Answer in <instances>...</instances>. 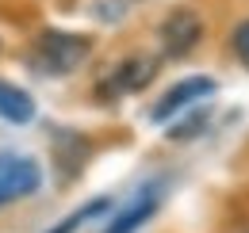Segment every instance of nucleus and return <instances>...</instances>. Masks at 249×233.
Returning <instances> with one entry per match:
<instances>
[{
    "mask_svg": "<svg viewBox=\"0 0 249 233\" xmlns=\"http://www.w3.org/2000/svg\"><path fill=\"white\" fill-rule=\"evenodd\" d=\"M92 38L73 31H42L31 46V69L42 77H65L89 58Z\"/></svg>",
    "mask_w": 249,
    "mask_h": 233,
    "instance_id": "nucleus-1",
    "label": "nucleus"
},
{
    "mask_svg": "<svg viewBox=\"0 0 249 233\" xmlns=\"http://www.w3.org/2000/svg\"><path fill=\"white\" fill-rule=\"evenodd\" d=\"M38 187H42V165L31 153L0 149V210L35 195Z\"/></svg>",
    "mask_w": 249,
    "mask_h": 233,
    "instance_id": "nucleus-2",
    "label": "nucleus"
},
{
    "mask_svg": "<svg viewBox=\"0 0 249 233\" xmlns=\"http://www.w3.org/2000/svg\"><path fill=\"white\" fill-rule=\"evenodd\" d=\"M157 38H161L165 58H188V54L199 46V38H203V19H199V12H192V8L169 12L165 23L157 27Z\"/></svg>",
    "mask_w": 249,
    "mask_h": 233,
    "instance_id": "nucleus-3",
    "label": "nucleus"
},
{
    "mask_svg": "<svg viewBox=\"0 0 249 233\" xmlns=\"http://www.w3.org/2000/svg\"><path fill=\"white\" fill-rule=\"evenodd\" d=\"M215 88H218L215 77H184V81H177V84L154 103L150 118H154V122H169V118H177L180 111L196 107V103H203L207 96H215Z\"/></svg>",
    "mask_w": 249,
    "mask_h": 233,
    "instance_id": "nucleus-4",
    "label": "nucleus"
},
{
    "mask_svg": "<svg viewBox=\"0 0 249 233\" xmlns=\"http://www.w3.org/2000/svg\"><path fill=\"white\" fill-rule=\"evenodd\" d=\"M157 77V58H146V54H130V58H123L111 73H107V81L96 88L104 100L111 96V100H119V96H126V92H138V88H146L150 81Z\"/></svg>",
    "mask_w": 249,
    "mask_h": 233,
    "instance_id": "nucleus-5",
    "label": "nucleus"
},
{
    "mask_svg": "<svg viewBox=\"0 0 249 233\" xmlns=\"http://www.w3.org/2000/svg\"><path fill=\"white\" fill-rule=\"evenodd\" d=\"M161 195H165V180H150V183H142L134 195H130V203L111 218V226L104 233H134L146 218H154V210L161 206Z\"/></svg>",
    "mask_w": 249,
    "mask_h": 233,
    "instance_id": "nucleus-6",
    "label": "nucleus"
},
{
    "mask_svg": "<svg viewBox=\"0 0 249 233\" xmlns=\"http://www.w3.org/2000/svg\"><path fill=\"white\" fill-rule=\"evenodd\" d=\"M0 118L4 122H16V126H27L35 118V96L23 92L12 81H0Z\"/></svg>",
    "mask_w": 249,
    "mask_h": 233,
    "instance_id": "nucleus-7",
    "label": "nucleus"
},
{
    "mask_svg": "<svg viewBox=\"0 0 249 233\" xmlns=\"http://www.w3.org/2000/svg\"><path fill=\"white\" fill-rule=\"evenodd\" d=\"M207 107H188V111H180V115L169 122V142H192V138H199L203 134V126H207Z\"/></svg>",
    "mask_w": 249,
    "mask_h": 233,
    "instance_id": "nucleus-8",
    "label": "nucleus"
},
{
    "mask_svg": "<svg viewBox=\"0 0 249 233\" xmlns=\"http://www.w3.org/2000/svg\"><path fill=\"white\" fill-rule=\"evenodd\" d=\"M107 210H111V199H104V195H100V199H89L85 206H77L69 218H62V222H58V226H54L50 233H77L81 226H85V222H92V218L107 214Z\"/></svg>",
    "mask_w": 249,
    "mask_h": 233,
    "instance_id": "nucleus-9",
    "label": "nucleus"
},
{
    "mask_svg": "<svg viewBox=\"0 0 249 233\" xmlns=\"http://www.w3.org/2000/svg\"><path fill=\"white\" fill-rule=\"evenodd\" d=\"M230 46H234V54H238V61L249 69V19L246 23H238L234 27V34H230Z\"/></svg>",
    "mask_w": 249,
    "mask_h": 233,
    "instance_id": "nucleus-10",
    "label": "nucleus"
},
{
    "mask_svg": "<svg viewBox=\"0 0 249 233\" xmlns=\"http://www.w3.org/2000/svg\"><path fill=\"white\" fill-rule=\"evenodd\" d=\"M96 12H100V19L115 23V19H123V0H100V4H96Z\"/></svg>",
    "mask_w": 249,
    "mask_h": 233,
    "instance_id": "nucleus-11",
    "label": "nucleus"
}]
</instances>
